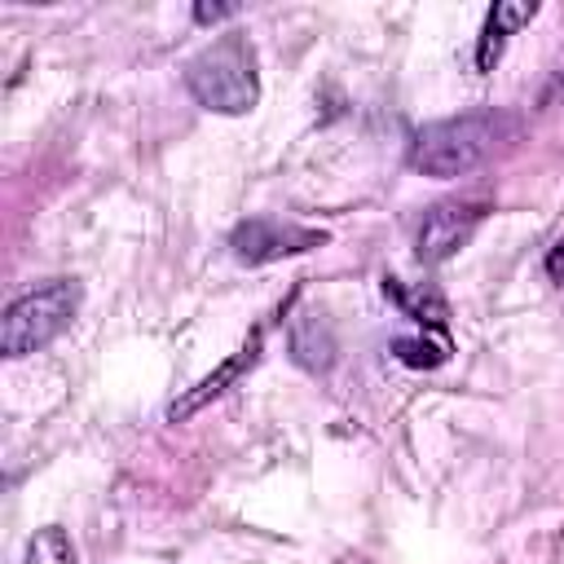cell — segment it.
Wrapping results in <instances>:
<instances>
[{"mask_svg":"<svg viewBox=\"0 0 564 564\" xmlns=\"http://www.w3.org/2000/svg\"><path fill=\"white\" fill-rule=\"evenodd\" d=\"M79 300H84V286L75 278H53V282L18 295L0 317V352L4 357L40 352L75 322Z\"/></svg>","mask_w":564,"mask_h":564,"instance_id":"cell-3","label":"cell"},{"mask_svg":"<svg viewBox=\"0 0 564 564\" xmlns=\"http://www.w3.org/2000/svg\"><path fill=\"white\" fill-rule=\"evenodd\" d=\"M538 4L529 0H498L489 13H485V26H480V44H476V70H494L502 48H507V35H516L524 22H533Z\"/></svg>","mask_w":564,"mask_h":564,"instance_id":"cell-7","label":"cell"},{"mask_svg":"<svg viewBox=\"0 0 564 564\" xmlns=\"http://www.w3.org/2000/svg\"><path fill=\"white\" fill-rule=\"evenodd\" d=\"M291 357L304 366V370H326L335 361V344L326 335V326L313 317V313H300L291 322Z\"/></svg>","mask_w":564,"mask_h":564,"instance_id":"cell-9","label":"cell"},{"mask_svg":"<svg viewBox=\"0 0 564 564\" xmlns=\"http://www.w3.org/2000/svg\"><path fill=\"white\" fill-rule=\"evenodd\" d=\"M322 242H326L322 229H308V225H295V220H273V216L238 220L234 234H229V251L242 264H269V260H282V256H304Z\"/></svg>","mask_w":564,"mask_h":564,"instance_id":"cell-5","label":"cell"},{"mask_svg":"<svg viewBox=\"0 0 564 564\" xmlns=\"http://www.w3.org/2000/svg\"><path fill=\"white\" fill-rule=\"evenodd\" d=\"M383 295H392V300L401 304V313L414 317L419 326H432L436 335H445V317H449V308H445V295H441L436 286H427V282L405 286V282H397V278H383Z\"/></svg>","mask_w":564,"mask_h":564,"instance_id":"cell-8","label":"cell"},{"mask_svg":"<svg viewBox=\"0 0 564 564\" xmlns=\"http://www.w3.org/2000/svg\"><path fill=\"white\" fill-rule=\"evenodd\" d=\"M511 132H516V119L502 110H467V115L423 123L410 141V167L436 181L463 176L480 167Z\"/></svg>","mask_w":564,"mask_h":564,"instance_id":"cell-1","label":"cell"},{"mask_svg":"<svg viewBox=\"0 0 564 564\" xmlns=\"http://www.w3.org/2000/svg\"><path fill=\"white\" fill-rule=\"evenodd\" d=\"M238 13V4H194V22H225V18H234Z\"/></svg>","mask_w":564,"mask_h":564,"instance_id":"cell-11","label":"cell"},{"mask_svg":"<svg viewBox=\"0 0 564 564\" xmlns=\"http://www.w3.org/2000/svg\"><path fill=\"white\" fill-rule=\"evenodd\" d=\"M489 216V203L480 198H445V203H432L419 220V234H414V256L419 264H445L449 256H458L471 234L480 229V220Z\"/></svg>","mask_w":564,"mask_h":564,"instance_id":"cell-4","label":"cell"},{"mask_svg":"<svg viewBox=\"0 0 564 564\" xmlns=\"http://www.w3.org/2000/svg\"><path fill=\"white\" fill-rule=\"evenodd\" d=\"M546 278H551V282H564V242H555V247L546 251Z\"/></svg>","mask_w":564,"mask_h":564,"instance_id":"cell-12","label":"cell"},{"mask_svg":"<svg viewBox=\"0 0 564 564\" xmlns=\"http://www.w3.org/2000/svg\"><path fill=\"white\" fill-rule=\"evenodd\" d=\"M392 352H397V361H405L414 370H432L449 357V339H423V335L419 339H397Z\"/></svg>","mask_w":564,"mask_h":564,"instance_id":"cell-10","label":"cell"},{"mask_svg":"<svg viewBox=\"0 0 564 564\" xmlns=\"http://www.w3.org/2000/svg\"><path fill=\"white\" fill-rule=\"evenodd\" d=\"M256 361H260V335H251V339H247L238 352H229V357H225V361H220L212 375H203L194 388H185V392H181V397L167 405V419H172V423L194 419V414H198L207 401L225 397V392H229V388H234V383H238V379H242V375H247Z\"/></svg>","mask_w":564,"mask_h":564,"instance_id":"cell-6","label":"cell"},{"mask_svg":"<svg viewBox=\"0 0 564 564\" xmlns=\"http://www.w3.org/2000/svg\"><path fill=\"white\" fill-rule=\"evenodd\" d=\"M189 97L212 115H247L260 101V62L256 44L238 31L212 40L185 62Z\"/></svg>","mask_w":564,"mask_h":564,"instance_id":"cell-2","label":"cell"}]
</instances>
